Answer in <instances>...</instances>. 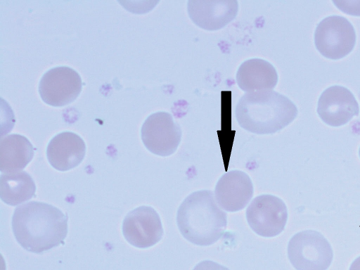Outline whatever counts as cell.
Segmentation results:
<instances>
[{"label":"cell","instance_id":"1","mask_svg":"<svg viewBox=\"0 0 360 270\" xmlns=\"http://www.w3.org/2000/svg\"><path fill=\"white\" fill-rule=\"evenodd\" d=\"M12 229L24 249L41 253L63 243L68 233V218L51 205L32 201L16 207Z\"/></svg>","mask_w":360,"mask_h":270},{"label":"cell","instance_id":"2","mask_svg":"<svg viewBox=\"0 0 360 270\" xmlns=\"http://www.w3.org/2000/svg\"><path fill=\"white\" fill-rule=\"evenodd\" d=\"M297 112L292 101L273 90L243 94L235 110L238 124L257 134H270L281 130L295 119Z\"/></svg>","mask_w":360,"mask_h":270},{"label":"cell","instance_id":"3","mask_svg":"<svg viewBox=\"0 0 360 270\" xmlns=\"http://www.w3.org/2000/svg\"><path fill=\"white\" fill-rule=\"evenodd\" d=\"M176 223L181 234L188 242L207 246L223 236L227 226V215L219 207L212 191H197L180 205Z\"/></svg>","mask_w":360,"mask_h":270},{"label":"cell","instance_id":"4","mask_svg":"<svg viewBox=\"0 0 360 270\" xmlns=\"http://www.w3.org/2000/svg\"><path fill=\"white\" fill-rule=\"evenodd\" d=\"M288 257L296 270H327L333 252L321 233L305 230L297 233L289 240Z\"/></svg>","mask_w":360,"mask_h":270},{"label":"cell","instance_id":"5","mask_svg":"<svg viewBox=\"0 0 360 270\" xmlns=\"http://www.w3.org/2000/svg\"><path fill=\"white\" fill-rule=\"evenodd\" d=\"M356 43V33L352 23L340 15L323 19L314 32L316 49L324 57L338 60L348 55Z\"/></svg>","mask_w":360,"mask_h":270},{"label":"cell","instance_id":"6","mask_svg":"<svg viewBox=\"0 0 360 270\" xmlns=\"http://www.w3.org/2000/svg\"><path fill=\"white\" fill-rule=\"evenodd\" d=\"M247 221L257 235L271 238L279 235L288 220V210L278 197L263 194L257 196L246 210Z\"/></svg>","mask_w":360,"mask_h":270},{"label":"cell","instance_id":"7","mask_svg":"<svg viewBox=\"0 0 360 270\" xmlns=\"http://www.w3.org/2000/svg\"><path fill=\"white\" fill-rule=\"evenodd\" d=\"M141 133L146 148L162 157L171 155L176 150L182 136L179 124L167 112L149 115L142 125Z\"/></svg>","mask_w":360,"mask_h":270},{"label":"cell","instance_id":"8","mask_svg":"<svg viewBox=\"0 0 360 270\" xmlns=\"http://www.w3.org/2000/svg\"><path fill=\"white\" fill-rule=\"evenodd\" d=\"M82 82L73 69L60 66L48 70L41 77L39 92L46 104L61 107L74 101L79 95Z\"/></svg>","mask_w":360,"mask_h":270},{"label":"cell","instance_id":"9","mask_svg":"<svg viewBox=\"0 0 360 270\" xmlns=\"http://www.w3.org/2000/svg\"><path fill=\"white\" fill-rule=\"evenodd\" d=\"M122 233L125 239L133 246L147 248L162 239L163 228L159 214L153 207L141 206L125 217Z\"/></svg>","mask_w":360,"mask_h":270},{"label":"cell","instance_id":"10","mask_svg":"<svg viewBox=\"0 0 360 270\" xmlns=\"http://www.w3.org/2000/svg\"><path fill=\"white\" fill-rule=\"evenodd\" d=\"M317 112L326 124L340 127L357 116L359 107L354 94L348 89L334 85L325 89L321 94Z\"/></svg>","mask_w":360,"mask_h":270},{"label":"cell","instance_id":"11","mask_svg":"<svg viewBox=\"0 0 360 270\" xmlns=\"http://www.w3.org/2000/svg\"><path fill=\"white\" fill-rule=\"evenodd\" d=\"M187 11L194 24L214 31L223 28L236 18L238 3L236 0H190Z\"/></svg>","mask_w":360,"mask_h":270},{"label":"cell","instance_id":"12","mask_svg":"<svg viewBox=\"0 0 360 270\" xmlns=\"http://www.w3.org/2000/svg\"><path fill=\"white\" fill-rule=\"evenodd\" d=\"M214 193L221 208L228 212H237L243 210L248 204L252 198L254 187L245 172L231 170L219 178Z\"/></svg>","mask_w":360,"mask_h":270},{"label":"cell","instance_id":"13","mask_svg":"<svg viewBox=\"0 0 360 270\" xmlns=\"http://www.w3.org/2000/svg\"><path fill=\"white\" fill-rule=\"evenodd\" d=\"M86 145L77 134L65 131L49 143L46 155L51 165L59 171H67L79 165L84 158Z\"/></svg>","mask_w":360,"mask_h":270},{"label":"cell","instance_id":"14","mask_svg":"<svg viewBox=\"0 0 360 270\" xmlns=\"http://www.w3.org/2000/svg\"><path fill=\"white\" fill-rule=\"evenodd\" d=\"M236 80L239 88L248 93L273 89L278 83V76L275 68L269 61L251 58L239 66Z\"/></svg>","mask_w":360,"mask_h":270},{"label":"cell","instance_id":"15","mask_svg":"<svg viewBox=\"0 0 360 270\" xmlns=\"http://www.w3.org/2000/svg\"><path fill=\"white\" fill-rule=\"evenodd\" d=\"M34 156L30 141L20 134H10L0 141V171L17 172L24 169Z\"/></svg>","mask_w":360,"mask_h":270},{"label":"cell","instance_id":"16","mask_svg":"<svg viewBox=\"0 0 360 270\" xmlns=\"http://www.w3.org/2000/svg\"><path fill=\"white\" fill-rule=\"evenodd\" d=\"M36 186L26 172L2 173L0 176V198L3 202L15 206L31 199Z\"/></svg>","mask_w":360,"mask_h":270},{"label":"cell","instance_id":"17","mask_svg":"<svg viewBox=\"0 0 360 270\" xmlns=\"http://www.w3.org/2000/svg\"><path fill=\"white\" fill-rule=\"evenodd\" d=\"M333 2L343 13L360 16V0H333Z\"/></svg>","mask_w":360,"mask_h":270},{"label":"cell","instance_id":"18","mask_svg":"<svg viewBox=\"0 0 360 270\" xmlns=\"http://www.w3.org/2000/svg\"><path fill=\"white\" fill-rule=\"evenodd\" d=\"M193 270H229L227 267L211 260L202 261Z\"/></svg>","mask_w":360,"mask_h":270},{"label":"cell","instance_id":"19","mask_svg":"<svg viewBox=\"0 0 360 270\" xmlns=\"http://www.w3.org/2000/svg\"><path fill=\"white\" fill-rule=\"evenodd\" d=\"M349 270H360V256L353 261Z\"/></svg>","mask_w":360,"mask_h":270},{"label":"cell","instance_id":"20","mask_svg":"<svg viewBox=\"0 0 360 270\" xmlns=\"http://www.w3.org/2000/svg\"><path fill=\"white\" fill-rule=\"evenodd\" d=\"M359 158H360V147H359Z\"/></svg>","mask_w":360,"mask_h":270}]
</instances>
